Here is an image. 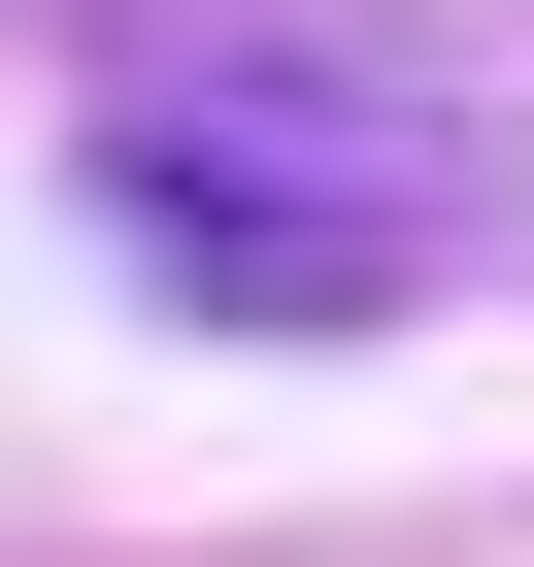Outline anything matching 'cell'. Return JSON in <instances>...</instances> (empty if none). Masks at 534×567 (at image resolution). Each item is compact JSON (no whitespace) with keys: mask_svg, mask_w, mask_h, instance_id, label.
<instances>
[{"mask_svg":"<svg viewBox=\"0 0 534 567\" xmlns=\"http://www.w3.org/2000/svg\"><path fill=\"white\" fill-rule=\"evenodd\" d=\"M101 34V234L234 334H368L501 234V101L401 0H68Z\"/></svg>","mask_w":534,"mask_h":567,"instance_id":"1","label":"cell"}]
</instances>
